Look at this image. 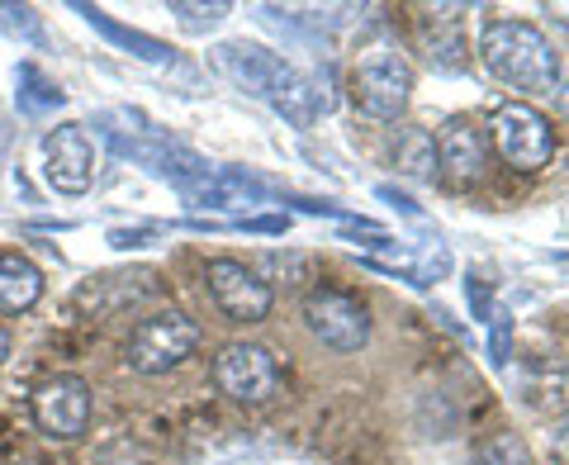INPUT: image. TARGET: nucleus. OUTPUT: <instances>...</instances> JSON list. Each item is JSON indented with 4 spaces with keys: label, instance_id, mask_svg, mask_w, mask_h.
Wrapping results in <instances>:
<instances>
[{
    "label": "nucleus",
    "instance_id": "f257e3e1",
    "mask_svg": "<svg viewBox=\"0 0 569 465\" xmlns=\"http://www.w3.org/2000/svg\"><path fill=\"white\" fill-rule=\"evenodd\" d=\"M213 67L223 71L238 91L266 100L276 115H284L295 129H309L318 115L332 110V96H328V77H299V71L276 58L271 48L261 43H219L213 48Z\"/></svg>",
    "mask_w": 569,
    "mask_h": 465
},
{
    "label": "nucleus",
    "instance_id": "f03ea898",
    "mask_svg": "<svg viewBox=\"0 0 569 465\" xmlns=\"http://www.w3.org/2000/svg\"><path fill=\"white\" fill-rule=\"evenodd\" d=\"M479 62L512 91H556L560 81L556 48L527 20H493L479 33Z\"/></svg>",
    "mask_w": 569,
    "mask_h": 465
},
{
    "label": "nucleus",
    "instance_id": "7ed1b4c3",
    "mask_svg": "<svg viewBox=\"0 0 569 465\" xmlns=\"http://www.w3.org/2000/svg\"><path fill=\"white\" fill-rule=\"evenodd\" d=\"M408 91H413V71H408V62L399 58L395 48H366L356 52L351 62V100L356 110H361L366 119H399L403 105H408Z\"/></svg>",
    "mask_w": 569,
    "mask_h": 465
},
{
    "label": "nucleus",
    "instance_id": "20e7f679",
    "mask_svg": "<svg viewBox=\"0 0 569 465\" xmlns=\"http://www.w3.org/2000/svg\"><path fill=\"white\" fill-rule=\"evenodd\" d=\"M194 347H200V324L186 318L181 309H162L133 328L129 347H123V362L138 375H167L186 356H194Z\"/></svg>",
    "mask_w": 569,
    "mask_h": 465
},
{
    "label": "nucleus",
    "instance_id": "39448f33",
    "mask_svg": "<svg viewBox=\"0 0 569 465\" xmlns=\"http://www.w3.org/2000/svg\"><path fill=\"white\" fill-rule=\"evenodd\" d=\"M489 138H493L498 157H503L508 167H518V171H541L550 162V152H556V133H550V123L522 100L498 105L493 119H489Z\"/></svg>",
    "mask_w": 569,
    "mask_h": 465
},
{
    "label": "nucleus",
    "instance_id": "423d86ee",
    "mask_svg": "<svg viewBox=\"0 0 569 465\" xmlns=\"http://www.w3.org/2000/svg\"><path fill=\"white\" fill-rule=\"evenodd\" d=\"M33 423L39 433L52 442H77L91 427V385L81 375H48V380L33 389Z\"/></svg>",
    "mask_w": 569,
    "mask_h": 465
},
{
    "label": "nucleus",
    "instance_id": "0eeeda50",
    "mask_svg": "<svg viewBox=\"0 0 569 465\" xmlns=\"http://www.w3.org/2000/svg\"><path fill=\"white\" fill-rule=\"evenodd\" d=\"M213 380H219V389L228 399L266 404L280 385V366L261 343H228L219 356H213Z\"/></svg>",
    "mask_w": 569,
    "mask_h": 465
},
{
    "label": "nucleus",
    "instance_id": "6e6552de",
    "mask_svg": "<svg viewBox=\"0 0 569 465\" xmlns=\"http://www.w3.org/2000/svg\"><path fill=\"white\" fill-rule=\"evenodd\" d=\"M204 280H209L213 304H219L223 318H233V324H261L276 304L271 285H266L252 266H242L233 257H213L204 266Z\"/></svg>",
    "mask_w": 569,
    "mask_h": 465
},
{
    "label": "nucleus",
    "instance_id": "1a4fd4ad",
    "mask_svg": "<svg viewBox=\"0 0 569 465\" xmlns=\"http://www.w3.org/2000/svg\"><path fill=\"white\" fill-rule=\"evenodd\" d=\"M43 176L58 195H86L96 181V148L81 123H58L43 133Z\"/></svg>",
    "mask_w": 569,
    "mask_h": 465
},
{
    "label": "nucleus",
    "instance_id": "9d476101",
    "mask_svg": "<svg viewBox=\"0 0 569 465\" xmlns=\"http://www.w3.org/2000/svg\"><path fill=\"white\" fill-rule=\"evenodd\" d=\"M305 318L313 337H323L332 352H361L370 343V314L366 304L347 290H313L305 299Z\"/></svg>",
    "mask_w": 569,
    "mask_h": 465
},
{
    "label": "nucleus",
    "instance_id": "9b49d317",
    "mask_svg": "<svg viewBox=\"0 0 569 465\" xmlns=\"http://www.w3.org/2000/svg\"><path fill=\"white\" fill-rule=\"evenodd\" d=\"M485 157H489V138L479 123L470 119H451L441 129V142H437V162L447 171L451 186H475L485 176Z\"/></svg>",
    "mask_w": 569,
    "mask_h": 465
},
{
    "label": "nucleus",
    "instance_id": "f8f14e48",
    "mask_svg": "<svg viewBox=\"0 0 569 465\" xmlns=\"http://www.w3.org/2000/svg\"><path fill=\"white\" fill-rule=\"evenodd\" d=\"M190 205H204V209H252V205H266L271 190H266L257 176H242V171H213L200 190L186 195Z\"/></svg>",
    "mask_w": 569,
    "mask_h": 465
},
{
    "label": "nucleus",
    "instance_id": "ddd939ff",
    "mask_svg": "<svg viewBox=\"0 0 569 465\" xmlns=\"http://www.w3.org/2000/svg\"><path fill=\"white\" fill-rule=\"evenodd\" d=\"M43 299V271L20 253H0V314H29Z\"/></svg>",
    "mask_w": 569,
    "mask_h": 465
},
{
    "label": "nucleus",
    "instance_id": "4468645a",
    "mask_svg": "<svg viewBox=\"0 0 569 465\" xmlns=\"http://www.w3.org/2000/svg\"><path fill=\"white\" fill-rule=\"evenodd\" d=\"M86 20H91V29H100L110 43H119V48H129L133 58H142V62H171V48L167 43H157V39H148V33H138V29H129V24H119V20H110L104 10H96V6H77Z\"/></svg>",
    "mask_w": 569,
    "mask_h": 465
},
{
    "label": "nucleus",
    "instance_id": "2eb2a0df",
    "mask_svg": "<svg viewBox=\"0 0 569 465\" xmlns=\"http://www.w3.org/2000/svg\"><path fill=\"white\" fill-rule=\"evenodd\" d=\"M67 100V91L58 81H48L39 67H20V110L33 115V119H43L48 110H58V105Z\"/></svg>",
    "mask_w": 569,
    "mask_h": 465
},
{
    "label": "nucleus",
    "instance_id": "dca6fc26",
    "mask_svg": "<svg viewBox=\"0 0 569 465\" xmlns=\"http://www.w3.org/2000/svg\"><path fill=\"white\" fill-rule=\"evenodd\" d=\"M399 167L408 176H418V181H432V176H437V142L427 138L422 129L403 133V142H399Z\"/></svg>",
    "mask_w": 569,
    "mask_h": 465
},
{
    "label": "nucleus",
    "instance_id": "f3484780",
    "mask_svg": "<svg viewBox=\"0 0 569 465\" xmlns=\"http://www.w3.org/2000/svg\"><path fill=\"white\" fill-rule=\"evenodd\" d=\"M479 465H531V452H527L522 437L493 433L485 446H479Z\"/></svg>",
    "mask_w": 569,
    "mask_h": 465
},
{
    "label": "nucleus",
    "instance_id": "a211bd4d",
    "mask_svg": "<svg viewBox=\"0 0 569 465\" xmlns=\"http://www.w3.org/2000/svg\"><path fill=\"white\" fill-rule=\"evenodd\" d=\"M0 29L20 33V39H29V43L43 39V33H39V14H33L29 6H0Z\"/></svg>",
    "mask_w": 569,
    "mask_h": 465
},
{
    "label": "nucleus",
    "instance_id": "6ab92c4d",
    "mask_svg": "<svg viewBox=\"0 0 569 465\" xmlns=\"http://www.w3.org/2000/svg\"><path fill=\"white\" fill-rule=\"evenodd\" d=\"M171 14H181V24H186V29H209V24H219V20H223L228 6H223V0H219V6H186V0H176Z\"/></svg>",
    "mask_w": 569,
    "mask_h": 465
},
{
    "label": "nucleus",
    "instance_id": "aec40b11",
    "mask_svg": "<svg viewBox=\"0 0 569 465\" xmlns=\"http://www.w3.org/2000/svg\"><path fill=\"white\" fill-rule=\"evenodd\" d=\"M466 295H470V309H475V318H485V324H493V295H489V285L485 280H470L466 285Z\"/></svg>",
    "mask_w": 569,
    "mask_h": 465
},
{
    "label": "nucleus",
    "instance_id": "412c9836",
    "mask_svg": "<svg viewBox=\"0 0 569 465\" xmlns=\"http://www.w3.org/2000/svg\"><path fill=\"white\" fill-rule=\"evenodd\" d=\"M508 343H512L508 318H493V337H489V356H493V366H503V362H508Z\"/></svg>",
    "mask_w": 569,
    "mask_h": 465
},
{
    "label": "nucleus",
    "instance_id": "4be33fe9",
    "mask_svg": "<svg viewBox=\"0 0 569 465\" xmlns=\"http://www.w3.org/2000/svg\"><path fill=\"white\" fill-rule=\"evenodd\" d=\"M148 238H152V228H114L110 233L114 247H148Z\"/></svg>",
    "mask_w": 569,
    "mask_h": 465
},
{
    "label": "nucleus",
    "instance_id": "5701e85b",
    "mask_svg": "<svg viewBox=\"0 0 569 465\" xmlns=\"http://www.w3.org/2000/svg\"><path fill=\"white\" fill-rule=\"evenodd\" d=\"M550 452H556L560 465H569V418H560L556 427H550Z\"/></svg>",
    "mask_w": 569,
    "mask_h": 465
},
{
    "label": "nucleus",
    "instance_id": "b1692460",
    "mask_svg": "<svg viewBox=\"0 0 569 465\" xmlns=\"http://www.w3.org/2000/svg\"><path fill=\"white\" fill-rule=\"evenodd\" d=\"M380 200H389V205H395L399 214H408V219H418V205L408 200V195H399L395 186H380Z\"/></svg>",
    "mask_w": 569,
    "mask_h": 465
},
{
    "label": "nucleus",
    "instance_id": "393cba45",
    "mask_svg": "<svg viewBox=\"0 0 569 465\" xmlns=\"http://www.w3.org/2000/svg\"><path fill=\"white\" fill-rule=\"evenodd\" d=\"M6 356H10V333L0 328V366H6Z\"/></svg>",
    "mask_w": 569,
    "mask_h": 465
},
{
    "label": "nucleus",
    "instance_id": "a878e982",
    "mask_svg": "<svg viewBox=\"0 0 569 465\" xmlns=\"http://www.w3.org/2000/svg\"><path fill=\"white\" fill-rule=\"evenodd\" d=\"M560 110H565V119H569V81L560 86Z\"/></svg>",
    "mask_w": 569,
    "mask_h": 465
},
{
    "label": "nucleus",
    "instance_id": "bb28decb",
    "mask_svg": "<svg viewBox=\"0 0 569 465\" xmlns=\"http://www.w3.org/2000/svg\"><path fill=\"white\" fill-rule=\"evenodd\" d=\"M0 148H6V123H0Z\"/></svg>",
    "mask_w": 569,
    "mask_h": 465
},
{
    "label": "nucleus",
    "instance_id": "cd10ccee",
    "mask_svg": "<svg viewBox=\"0 0 569 465\" xmlns=\"http://www.w3.org/2000/svg\"><path fill=\"white\" fill-rule=\"evenodd\" d=\"M29 465H33V461H29Z\"/></svg>",
    "mask_w": 569,
    "mask_h": 465
}]
</instances>
